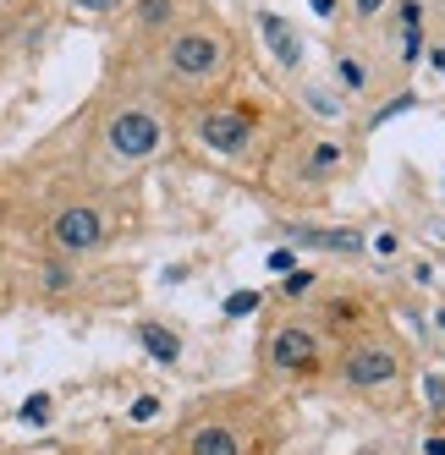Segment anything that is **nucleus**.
<instances>
[{
  "label": "nucleus",
  "mask_w": 445,
  "mask_h": 455,
  "mask_svg": "<svg viewBox=\"0 0 445 455\" xmlns=\"http://www.w3.org/2000/svg\"><path fill=\"white\" fill-rule=\"evenodd\" d=\"M110 236L105 214L93 204H67L55 220H50V252L55 258H83V252H100Z\"/></svg>",
  "instance_id": "1"
},
{
  "label": "nucleus",
  "mask_w": 445,
  "mask_h": 455,
  "mask_svg": "<svg viewBox=\"0 0 445 455\" xmlns=\"http://www.w3.org/2000/svg\"><path fill=\"white\" fill-rule=\"evenodd\" d=\"M160 138H166V126H160V116H149V110H116L110 121H105V148L116 154V159H126V165H138V159H149L154 148H160Z\"/></svg>",
  "instance_id": "2"
},
{
  "label": "nucleus",
  "mask_w": 445,
  "mask_h": 455,
  "mask_svg": "<svg viewBox=\"0 0 445 455\" xmlns=\"http://www.w3.org/2000/svg\"><path fill=\"white\" fill-rule=\"evenodd\" d=\"M264 356H270V368H280V373H313V368H320V340H313L303 323H286V330L270 335Z\"/></svg>",
  "instance_id": "3"
},
{
  "label": "nucleus",
  "mask_w": 445,
  "mask_h": 455,
  "mask_svg": "<svg viewBox=\"0 0 445 455\" xmlns=\"http://www.w3.org/2000/svg\"><path fill=\"white\" fill-rule=\"evenodd\" d=\"M171 77H182V83H198V77H214V67H220V44L209 39V34H182L176 44H171Z\"/></svg>",
  "instance_id": "4"
},
{
  "label": "nucleus",
  "mask_w": 445,
  "mask_h": 455,
  "mask_svg": "<svg viewBox=\"0 0 445 455\" xmlns=\"http://www.w3.org/2000/svg\"><path fill=\"white\" fill-rule=\"evenodd\" d=\"M198 138L214 154H242L253 143V121L237 110H209V116H198Z\"/></svg>",
  "instance_id": "5"
},
{
  "label": "nucleus",
  "mask_w": 445,
  "mask_h": 455,
  "mask_svg": "<svg viewBox=\"0 0 445 455\" xmlns=\"http://www.w3.org/2000/svg\"><path fill=\"white\" fill-rule=\"evenodd\" d=\"M341 379L352 384V389H379V384L396 379V356H391L385 346H358V351L341 363Z\"/></svg>",
  "instance_id": "6"
},
{
  "label": "nucleus",
  "mask_w": 445,
  "mask_h": 455,
  "mask_svg": "<svg viewBox=\"0 0 445 455\" xmlns=\"http://www.w3.org/2000/svg\"><path fill=\"white\" fill-rule=\"evenodd\" d=\"M292 247H320V252H341V258H352V252H363V236L358 231H320V225H292Z\"/></svg>",
  "instance_id": "7"
},
{
  "label": "nucleus",
  "mask_w": 445,
  "mask_h": 455,
  "mask_svg": "<svg viewBox=\"0 0 445 455\" xmlns=\"http://www.w3.org/2000/svg\"><path fill=\"white\" fill-rule=\"evenodd\" d=\"M259 34L270 39V50H275L280 67H297V60H303V39L292 34V28H286L280 12H259Z\"/></svg>",
  "instance_id": "8"
},
{
  "label": "nucleus",
  "mask_w": 445,
  "mask_h": 455,
  "mask_svg": "<svg viewBox=\"0 0 445 455\" xmlns=\"http://www.w3.org/2000/svg\"><path fill=\"white\" fill-rule=\"evenodd\" d=\"M187 455H242V439L226 422H204V428L187 434Z\"/></svg>",
  "instance_id": "9"
},
{
  "label": "nucleus",
  "mask_w": 445,
  "mask_h": 455,
  "mask_svg": "<svg viewBox=\"0 0 445 455\" xmlns=\"http://www.w3.org/2000/svg\"><path fill=\"white\" fill-rule=\"evenodd\" d=\"M138 340H143V351H149V356H154L160 368H176V363H182V340L166 330V323L143 318V323H138Z\"/></svg>",
  "instance_id": "10"
},
{
  "label": "nucleus",
  "mask_w": 445,
  "mask_h": 455,
  "mask_svg": "<svg viewBox=\"0 0 445 455\" xmlns=\"http://www.w3.org/2000/svg\"><path fill=\"white\" fill-rule=\"evenodd\" d=\"M39 285L50 291V297H61V291H72V285H77L72 258H44V264H39Z\"/></svg>",
  "instance_id": "11"
},
{
  "label": "nucleus",
  "mask_w": 445,
  "mask_h": 455,
  "mask_svg": "<svg viewBox=\"0 0 445 455\" xmlns=\"http://www.w3.org/2000/svg\"><path fill=\"white\" fill-rule=\"evenodd\" d=\"M50 417H55V395H50V389H34V395L17 406V422H28V428H44Z\"/></svg>",
  "instance_id": "12"
},
{
  "label": "nucleus",
  "mask_w": 445,
  "mask_h": 455,
  "mask_svg": "<svg viewBox=\"0 0 445 455\" xmlns=\"http://www.w3.org/2000/svg\"><path fill=\"white\" fill-rule=\"evenodd\" d=\"M341 165V143H313V154H308V171L313 176H330Z\"/></svg>",
  "instance_id": "13"
},
{
  "label": "nucleus",
  "mask_w": 445,
  "mask_h": 455,
  "mask_svg": "<svg viewBox=\"0 0 445 455\" xmlns=\"http://www.w3.org/2000/svg\"><path fill=\"white\" fill-rule=\"evenodd\" d=\"M259 291H253V285H242V291H231V297H226V318H247V313H259Z\"/></svg>",
  "instance_id": "14"
},
{
  "label": "nucleus",
  "mask_w": 445,
  "mask_h": 455,
  "mask_svg": "<svg viewBox=\"0 0 445 455\" xmlns=\"http://www.w3.org/2000/svg\"><path fill=\"white\" fill-rule=\"evenodd\" d=\"M308 110H313V116H341L346 105L336 100V93H330V88H308Z\"/></svg>",
  "instance_id": "15"
},
{
  "label": "nucleus",
  "mask_w": 445,
  "mask_h": 455,
  "mask_svg": "<svg viewBox=\"0 0 445 455\" xmlns=\"http://www.w3.org/2000/svg\"><path fill=\"white\" fill-rule=\"evenodd\" d=\"M171 17V0H138V22L143 28H160Z\"/></svg>",
  "instance_id": "16"
},
{
  "label": "nucleus",
  "mask_w": 445,
  "mask_h": 455,
  "mask_svg": "<svg viewBox=\"0 0 445 455\" xmlns=\"http://www.w3.org/2000/svg\"><path fill=\"white\" fill-rule=\"evenodd\" d=\"M418 28H424V6L418 0H401V39H418Z\"/></svg>",
  "instance_id": "17"
},
{
  "label": "nucleus",
  "mask_w": 445,
  "mask_h": 455,
  "mask_svg": "<svg viewBox=\"0 0 445 455\" xmlns=\"http://www.w3.org/2000/svg\"><path fill=\"white\" fill-rule=\"evenodd\" d=\"M126 417H133V422H154V417H160V395H138Z\"/></svg>",
  "instance_id": "18"
},
{
  "label": "nucleus",
  "mask_w": 445,
  "mask_h": 455,
  "mask_svg": "<svg viewBox=\"0 0 445 455\" xmlns=\"http://www.w3.org/2000/svg\"><path fill=\"white\" fill-rule=\"evenodd\" d=\"M308 285H313V275H308V269H292V275L280 280V291H286V297H308Z\"/></svg>",
  "instance_id": "19"
},
{
  "label": "nucleus",
  "mask_w": 445,
  "mask_h": 455,
  "mask_svg": "<svg viewBox=\"0 0 445 455\" xmlns=\"http://www.w3.org/2000/svg\"><path fill=\"white\" fill-rule=\"evenodd\" d=\"M292 269H297V252L292 247H275L270 252V275H292Z\"/></svg>",
  "instance_id": "20"
},
{
  "label": "nucleus",
  "mask_w": 445,
  "mask_h": 455,
  "mask_svg": "<svg viewBox=\"0 0 445 455\" xmlns=\"http://www.w3.org/2000/svg\"><path fill=\"white\" fill-rule=\"evenodd\" d=\"M424 395H429V406H434V411H445V379H440V373H429V379H424Z\"/></svg>",
  "instance_id": "21"
},
{
  "label": "nucleus",
  "mask_w": 445,
  "mask_h": 455,
  "mask_svg": "<svg viewBox=\"0 0 445 455\" xmlns=\"http://www.w3.org/2000/svg\"><path fill=\"white\" fill-rule=\"evenodd\" d=\"M72 6H77V12H88V17H110L121 0H72Z\"/></svg>",
  "instance_id": "22"
},
{
  "label": "nucleus",
  "mask_w": 445,
  "mask_h": 455,
  "mask_svg": "<svg viewBox=\"0 0 445 455\" xmlns=\"http://www.w3.org/2000/svg\"><path fill=\"white\" fill-rule=\"evenodd\" d=\"M412 105H418V100H412V93H401V100H391L385 110H379V116H374V126H385L391 116H401V110H412Z\"/></svg>",
  "instance_id": "23"
},
{
  "label": "nucleus",
  "mask_w": 445,
  "mask_h": 455,
  "mask_svg": "<svg viewBox=\"0 0 445 455\" xmlns=\"http://www.w3.org/2000/svg\"><path fill=\"white\" fill-rule=\"evenodd\" d=\"M336 67H341V77H346V88H363V67H358V60H352V55H341V60H336Z\"/></svg>",
  "instance_id": "24"
},
{
  "label": "nucleus",
  "mask_w": 445,
  "mask_h": 455,
  "mask_svg": "<svg viewBox=\"0 0 445 455\" xmlns=\"http://www.w3.org/2000/svg\"><path fill=\"white\" fill-rule=\"evenodd\" d=\"M363 247H374L379 258H391V252H396V236H391V231H379V236H374V242H363Z\"/></svg>",
  "instance_id": "25"
},
{
  "label": "nucleus",
  "mask_w": 445,
  "mask_h": 455,
  "mask_svg": "<svg viewBox=\"0 0 445 455\" xmlns=\"http://www.w3.org/2000/svg\"><path fill=\"white\" fill-rule=\"evenodd\" d=\"M385 12V0H358V17H379Z\"/></svg>",
  "instance_id": "26"
},
{
  "label": "nucleus",
  "mask_w": 445,
  "mask_h": 455,
  "mask_svg": "<svg viewBox=\"0 0 445 455\" xmlns=\"http://www.w3.org/2000/svg\"><path fill=\"white\" fill-rule=\"evenodd\" d=\"M424 455H445V434H429L424 439Z\"/></svg>",
  "instance_id": "27"
},
{
  "label": "nucleus",
  "mask_w": 445,
  "mask_h": 455,
  "mask_svg": "<svg viewBox=\"0 0 445 455\" xmlns=\"http://www.w3.org/2000/svg\"><path fill=\"white\" fill-rule=\"evenodd\" d=\"M308 6H313V17H330V12H336V0H308Z\"/></svg>",
  "instance_id": "28"
},
{
  "label": "nucleus",
  "mask_w": 445,
  "mask_h": 455,
  "mask_svg": "<svg viewBox=\"0 0 445 455\" xmlns=\"http://www.w3.org/2000/svg\"><path fill=\"white\" fill-rule=\"evenodd\" d=\"M429 67H434V72H445V50H434V55H429Z\"/></svg>",
  "instance_id": "29"
},
{
  "label": "nucleus",
  "mask_w": 445,
  "mask_h": 455,
  "mask_svg": "<svg viewBox=\"0 0 445 455\" xmlns=\"http://www.w3.org/2000/svg\"><path fill=\"white\" fill-rule=\"evenodd\" d=\"M434 323H440V330H445V307H440V313H434Z\"/></svg>",
  "instance_id": "30"
},
{
  "label": "nucleus",
  "mask_w": 445,
  "mask_h": 455,
  "mask_svg": "<svg viewBox=\"0 0 445 455\" xmlns=\"http://www.w3.org/2000/svg\"><path fill=\"white\" fill-rule=\"evenodd\" d=\"M440 236H445V231H440Z\"/></svg>",
  "instance_id": "31"
}]
</instances>
